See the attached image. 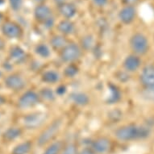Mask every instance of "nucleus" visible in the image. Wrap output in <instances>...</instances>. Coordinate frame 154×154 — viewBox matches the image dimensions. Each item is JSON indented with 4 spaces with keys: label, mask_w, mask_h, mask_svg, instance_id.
<instances>
[{
    "label": "nucleus",
    "mask_w": 154,
    "mask_h": 154,
    "mask_svg": "<svg viewBox=\"0 0 154 154\" xmlns=\"http://www.w3.org/2000/svg\"><path fill=\"white\" fill-rule=\"evenodd\" d=\"M21 134H22V131L20 128L11 127L4 131V133L3 134V139L8 142L13 141L20 137Z\"/></svg>",
    "instance_id": "obj_17"
},
{
    "label": "nucleus",
    "mask_w": 154,
    "mask_h": 154,
    "mask_svg": "<svg viewBox=\"0 0 154 154\" xmlns=\"http://www.w3.org/2000/svg\"><path fill=\"white\" fill-rule=\"evenodd\" d=\"M130 46L136 55H144L149 50V41L141 33H136L131 37Z\"/></svg>",
    "instance_id": "obj_5"
},
{
    "label": "nucleus",
    "mask_w": 154,
    "mask_h": 154,
    "mask_svg": "<svg viewBox=\"0 0 154 154\" xmlns=\"http://www.w3.org/2000/svg\"><path fill=\"white\" fill-rule=\"evenodd\" d=\"M32 144L30 141L22 142L20 144H17L13 149L11 153L12 154H28L32 150Z\"/></svg>",
    "instance_id": "obj_21"
},
{
    "label": "nucleus",
    "mask_w": 154,
    "mask_h": 154,
    "mask_svg": "<svg viewBox=\"0 0 154 154\" xmlns=\"http://www.w3.org/2000/svg\"><path fill=\"white\" fill-rule=\"evenodd\" d=\"M71 101L78 106H86L90 103V98L83 92H74L70 95Z\"/></svg>",
    "instance_id": "obj_16"
},
{
    "label": "nucleus",
    "mask_w": 154,
    "mask_h": 154,
    "mask_svg": "<svg viewBox=\"0 0 154 154\" xmlns=\"http://www.w3.org/2000/svg\"><path fill=\"white\" fill-rule=\"evenodd\" d=\"M110 91V95L108 97L107 102L109 103H115L120 99V93L118 89L114 86H110L109 88Z\"/></svg>",
    "instance_id": "obj_24"
},
{
    "label": "nucleus",
    "mask_w": 154,
    "mask_h": 154,
    "mask_svg": "<svg viewBox=\"0 0 154 154\" xmlns=\"http://www.w3.org/2000/svg\"><path fill=\"white\" fill-rule=\"evenodd\" d=\"M57 29L62 35H70L74 32V25L71 21L68 20L61 21L57 25Z\"/></svg>",
    "instance_id": "obj_18"
},
{
    "label": "nucleus",
    "mask_w": 154,
    "mask_h": 154,
    "mask_svg": "<svg viewBox=\"0 0 154 154\" xmlns=\"http://www.w3.org/2000/svg\"><path fill=\"white\" fill-rule=\"evenodd\" d=\"M60 154H79V151L74 143H69L63 147Z\"/></svg>",
    "instance_id": "obj_27"
},
{
    "label": "nucleus",
    "mask_w": 154,
    "mask_h": 154,
    "mask_svg": "<svg viewBox=\"0 0 154 154\" xmlns=\"http://www.w3.org/2000/svg\"><path fill=\"white\" fill-rule=\"evenodd\" d=\"M126 1L127 3H134L135 1H137V0H125Z\"/></svg>",
    "instance_id": "obj_35"
},
{
    "label": "nucleus",
    "mask_w": 154,
    "mask_h": 154,
    "mask_svg": "<svg viewBox=\"0 0 154 154\" xmlns=\"http://www.w3.org/2000/svg\"><path fill=\"white\" fill-rule=\"evenodd\" d=\"M6 103V99L3 97V95L0 94V106H3V104Z\"/></svg>",
    "instance_id": "obj_33"
},
{
    "label": "nucleus",
    "mask_w": 154,
    "mask_h": 154,
    "mask_svg": "<svg viewBox=\"0 0 154 154\" xmlns=\"http://www.w3.org/2000/svg\"><path fill=\"white\" fill-rule=\"evenodd\" d=\"M68 44V41L64 35H54L50 40V45L56 50L61 51Z\"/></svg>",
    "instance_id": "obj_19"
},
{
    "label": "nucleus",
    "mask_w": 154,
    "mask_h": 154,
    "mask_svg": "<svg viewBox=\"0 0 154 154\" xmlns=\"http://www.w3.org/2000/svg\"><path fill=\"white\" fill-rule=\"evenodd\" d=\"M136 15V10L131 6H127L122 8L119 13V18L122 23L128 24L133 21Z\"/></svg>",
    "instance_id": "obj_14"
},
{
    "label": "nucleus",
    "mask_w": 154,
    "mask_h": 154,
    "mask_svg": "<svg viewBox=\"0 0 154 154\" xmlns=\"http://www.w3.org/2000/svg\"><path fill=\"white\" fill-rule=\"evenodd\" d=\"M35 53L41 58H48L51 56V49L46 44H39L35 46Z\"/></svg>",
    "instance_id": "obj_23"
},
{
    "label": "nucleus",
    "mask_w": 154,
    "mask_h": 154,
    "mask_svg": "<svg viewBox=\"0 0 154 154\" xmlns=\"http://www.w3.org/2000/svg\"><path fill=\"white\" fill-rule=\"evenodd\" d=\"M0 76H1V73H0Z\"/></svg>",
    "instance_id": "obj_38"
},
{
    "label": "nucleus",
    "mask_w": 154,
    "mask_h": 154,
    "mask_svg": "<svg viewBox=\"0 0 154 154\" xmlns=\"http://www.w3.org/2000/svg\"><path fill=\"white\" fill-rule=\"evenodd\" d=\"M91 148L97 154L107 153L111 148L110 140L106 137H99L91 142Z\"/></svg>",
    "instance_id": "obj_10"
},
{
    "label": "nucleus",
    "mask_w": 154,
    "mask_h": 154,
    "mask_svg": "<svg viewBox=\"0 0 154 154\" xmlns=\"http://www.w3.org/2000/svg\"><path fill=\"white\" fill-rule=\"evenodd\" d=\"M140 64H141L140 59L137 57V55L132 54V55L128 56L126 58L124 59L123 66L127 72L132 73V72L137 71L140 68Z\"/></svg>",
    "instance_id": "obj_13"
},
{
    "label": "nucleus",
    "mask_w": 154,
    "mask_h": 154,
    "mask_svg": "<svg viewBox=\"0 0 154 154\" xmlns=\"http://www.w3.org/2000/svg\"><path fill=\"white\" fill-rule=\"evenodd\" d=\"M66 87L65 86H59L57 88V91H56V94H58V95H62L64 94H66Z\"/></svg>",
    "instance_id": "obj_31"
},
{
    "label": "nucleus",
    "mask_w": 154,
    "mask_h": 154,
    "mask_svg": "<svg viewBox=\"0 0 154 154\" xmlns=\"http://www.w3.org/2000/svg\"><path fill=\"white\" fill-rule=\"evenodd\" d=\"M149 129L135 124H128L119 127L115 131V137L120 141H131L144 139L149 137Z\"/></svg>",
    "instance_id": "obj_1"
},
{
    "label": "nucleus",
    "mask_w": 154,
    "mask_h": 154,
    "mask_svg": "<svg viewBox=\"0 0 154 154\" xmlns=\"http://www.w3.org/2000/svg\"><path fill=\"white\" fill-rule=\"evenodd\" d=\"M9 57L11 62L17 65L22 64L27 59V53L20 46H13L11 48Z\"/></svg>",
    "instance_id": "obj_12"
},
{
    "label": "nucleus",
    "mask_w": 154,
    "mask_h": 154,
    "mask_svg": "<svg viewBox=\"0 0 154 154\" xmlns=\"http://www.w3.org/2000/svg\"><path fill=\"white\" fill-rule=\"evenodd\" d=\"M11 9L14 11H19L22 7L23 0H9Z\"/></svg>",
    "instance_id": "obj_29"
},
{
    "label": "nucleus",
    "mask_w": 154,
    "mask_h": 154,
    "mask_svg": "<svg viewBox=\"0 0 154 154\" xmlns=\"http://www.w3.org/2000/svg\"><path fill=\"white\" fill-rule=\"evenodd\" d=\"M60 12L62 15L63 17H65L66 20L73 18L76 15L77 10L76 8L73 4L70 3H63L60 7Z\"/></svg>",
    "instance_id": "obj_20"
},
{
    "label": "nucleus",
    "mask_w": 154,
    "mask_h": 154,
    "mask_svg": "<svg viewBox=\"0 0 154 154\" xmlns=\"http://www.w3.org/2000/svg\"><path fill=\"white\" fill-rule=\"evenodd\" d=\"M35 1H38V2H41V1H44V0H35Z\"/></svg>",
    "instance_id": "obj_36"
},
{
    "label": "nucleus",
    "mask_w": 154,
    "mask_h": 154,
    "mask_svg": "<svg viewBox=\"0 0 154 154\" xmlns=\"http://www.w3.org/2000/svg\"><path fill=\"white\" fill-rule=\"evenodd\" d=\"M78 73H79V68L73 64H69L64 70L65 75L68 78H73L78 74Z\"/></svg>",
    "instance_id": "obj_26"
},
{
    "label": "nucleus",
    "mask_w": 154,
    "mask_h": 154,
    "mask_svg": "<svg viewBox=\"0 0 154 154\" xmlns=\"http://www.w3.org/2000/svg\"><path fill=\"white\" fill-rule=\"evenodd\" d=\"M41 79L44 82L47 84H55L60 81L61 76L58 72H57L56 70L48 69V70L44 72L41 76Z\"/></svg>",
    "instance_id": "obj_15"
},
{
    "label": "nucleus",
    "mask_w": 154,
    "mask_h": 154,
    "mask_svg": "<svg viewBox=\"0 0 154 154\" xmlns=\"http://www.w3.org/2000/svg\"><path fill=\"white\" fill-rule=\"evenodd\" d=\"M140 82L144 87L154 86V66H145L140 73Z\"/></svg>",
    "instance_id": "obj_11"
},
{
    "label": "nucleus",
    "mask_w": 154,
    "mask_h": 154,
    "mask_svg": "<svg viewBox=\"0 0 154 154\" xmlns=\"http://www.w3.org/2000/svg\"><path fill=\"white\" fill-rule=\"evenodd\" d=\"M48 119V114L43 111H35L23 117V124L27 129H37L43 126Z\"/></svg>",
    "instance_id": "obj_3"
},
{
    "label": "nucleus",
    "mask_w": 154,
    "mask_h": 154,
    "mask_svg": "<svg viewBox=\"0 0 154 154\" xmlns=\"http://www.w3.org/2000/svg\"><path fill=\"white\" fill-rule=\"evenodd\" d=\"M142 95L148 101L154 102V86L151 87H144V90L142 93Z\"/></svg>",
    "instance_id": "obj_28"
},
{
    "label": "nucleus",
    "mask_w": 154,
    "mask_h": 154,
    "mask_svg": "<svg viewBox=\"0 0 154 154\" xmlns=\"http://www.w3.org/2000/svg\"><path fill=\"white\" fill-rule=\"evenodd\" d=\"M3 48H4V41L0 38V51L2 50Z\"/></svg>",
    "instance_id": "obj_34"
},
{
    "label": "nucleus",
    "mask_w": 154,
    "mask_h": 154,
    "mask_svg": "<svg viewBox=\"0 0 154 154\" xmlns=\"http://www.w3.org/2000/svg\"><path fill=\"white\" fill-rule=\"evenodd\" d=\"M63 126V119L61 118L53 120L50 124L46 127L45 129L41 133L37 138V144L39 146H44L53 141V139L61 131Z\"/></svg>",
    "instance_id": "obj_2"
},
{
    "label": "nucleus",
    "mask_w": 154,
    "mask_h": 154,
    "mask_svg": "<svg viewBox=\"0 0 154 154\" xmlns=\"http://www.w3.org/2000/svg\"><path fill=\"white\" fill-rule=\"evenodd\" d=\"M40 97L47 101H53L55 99V93L50 88H43L40 92Z\"/></svg>",
    "instance_id": "obj_25"
},
{
    "label": "nucleus",
    "mask_w": 154,
    "mask_h": 154,
    "mask_svg": "<svg viewBox=\"0 0 154 154\" xmlns=\"http://www.w3.org/2000/svg\"><path fill=\"white\" fill-rule=\"evenodd\" d=\"M5 86L13 91H20L26 86V81L23 77L16 73L8 76L4 80Z\"/></svg>",
    "instance_id": "obj_8"
},
{
    "label": "nucleus",
    "mask_w": 154,
    "mask_h": 154,
    "mask_svg": "<svg viewBox=\"0 0 154 154\" xmlns=\"http://www.w3.org/2000/svg\"><path fill=\"white\" fill-rule=\"evenodd\" d=\"M82 56V49L75 43H68L60 53V57L62 61L66 63L73 64L78 61Z\"/></svg>",
    "instance_id": "obj_4"
},
{
    "label": "nucleus",
    "mask_w": 154,
    "mask_h": 154,
    "mask_svg": "<svg viewBox=\"0 0 154 154\" xmlns=\"http://www.w3.org/2000/svg\"><path fill=\"white\" fill-rule=\"evenodd\" d=\"M41 101L40 94L33 91H28L21 96L18 101V106L20 109H29L36 106Z\"/></svg>",
    "instance_id": "obj_7"
},
{
    "label": "nucleus",
    "mask_w": 154,
    "mask_h": 154,
    "mask_svg": "<svg viewBox=\"0 0 154 154\" xmlns=\"http://www.w3.org/2000/svg\"><path fill=\"white\" fill-rule=\"evenodd\" d=\"M1 19H2V16H1V15H0V22H1Z\"/></svg>",
    "instance_id": "obj_37"
},
{
    "label": "nucleus",
    "mask_w": 154,
    "mask_h": 154,
    "mask_svg": "<svg viewBox=\"0 0 154 154\" xmlns=\"http://www.w3.org/2000/svg\"><path fill=\"white\" fill-rule=\"evenodd\" d=\"M34 15L35 19L38 21L43 23L47 28H51L54 24V19L52 16V11L48 6H37L34 11Z\"/></svg>",
    "instance_id": "obj_6"
},
{
    "label": "nucleus",
    "mask_w": 154,
    "mask_h": 154,
    "mask_svg": "<svg viewBox=\"0 0 154 154\" xmlns=\"http://www.w3.org/2000/svg\"><path fill=\"white\" fill-rule=\"evenodd\" d=\"M93 1L95 5L99 6V7H102V6H104L106 4L107 0H93Z\"/></svg>",
    "instance_id": "obj_32"
},
{
    "label": "nucleus",
    "mask_w": 154,
    "mask_h": 154,
    "mask_svg": "<svg viewBox=\"0 0 154 154\" xmlns=\"http://www.w3.org/2000/svg\"><path fill=\"white\" fill-rule=\"evenodd\" d=\"M79 154H97L91 148H85L79 152Z\"/></svg>",
    "instance_id": "obj_30"
},
{
    "label": "nucleus",
    "mask_w": 154,
    "mask_h": 154,
    "mask_svg": "<svg viewBox=\"0 0 154 154\" xmlns=\"http://www.w3.org/2000/svg\"><path fill=\"white\" fill-rule=\"evenodd\" d=\"M2 32L9 39H17L22 35V29L14 22H6L2 25Z\"/></svg>",
    "instance_id": "obj_9"
},
{
    "label": "nucleus",
    "mask_w": 154,
    "mask_h": 154,
    "mask_svg": "<svg viewBox=\"0 0 154 154\" xmlns=\"http://www.w3.org/2000/svg\"><path fill=\"white\" fill-rule=\"evenodd\" d=\"M63 143L60 140L52 142L42 154H60L63 149Z\"/></svg>",
    "instance_id": "obj_22"
}]
</instances>
